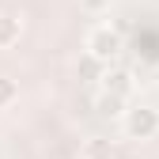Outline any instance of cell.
Returning <instances> with one entry per match:
<instances>
[{
  "label": "cell",
  "mask_w": 159,
  "mask_h": 159,
  "mask_svg": "<svg viewBox=\"0 0 159 159\" xmlns=\"http://www.w3.org/2000/svg\"><path fill=\"white\" fill-rule=\"evenodd\" d=\"M84 49H87L91 61H98V65H114L117 57L125 53V38H121V30H117V27L98 23V27H91V30H87Z\"/></svg>",
  "instance_id": "cell-1"
},
{
  "label": "cell",
  "mask_w": 159,
  "mask_h": 159,
  "mask_svg": "<svg viewBox=\"0 0 159 159\" xmlns=\"http://www.w3.org/2000/svg\"><path fill=\"white\" fill-rule=\"evenodd\" d=\"M121 133L129 140H155L159 136V110L148 106V102H136V106H125L121 114Z\"/></svg>",
  "instance_id": "cell-2"
},
{
  "label": "cell",
  "mask_w": 159,
  "mask_h": 159,
  "mask_svg": "<svg viewBox=\"0 0 159 159\" xmlns=\"http://www.w3.org/2000/svg\"><path fill=\"white\" fill-rule=\"evenodd\" d=\"M102 91L129 102V95L136 91V80H133V72L125 65H106V72H102Z\"/></svg>",
  "instance_id": "cell-3"
},
{
  "label": "cell",
  "mask_w": 159,
  "mask_h": 159,
  "mask_svg": "<svg viewBox=\"0 0 159 159\" xmlns=\"http://www.w3.org/2000/svg\"><path fill=\"white\" fill-rule=\"evenodd\" d=\"M19 38H23V19H15V15H8V11H0V49L19 46Z\"/></svg>",
  "instance_id": "cell-4"
},
{
  "label": "cell",
  "mask_w": 159,
  "mask_h": 159,
  "mask_svg": "<svg viewBox=\"0 0 159 159\" xmlns=\"http://www.w3.org/2000/svg\"><path fill=\"white\" fill-rule=\"evenodd\" d=\"M95 106H98V114H106V117H121V114H125V98H117V95H106V91H98Z\"/></svg>",
  "instance_id": "cell-5"
},
{
  "label": "cell",
  "mask_w": 159,
  "mask_h": 159,
  "mask_svg": "<svg viewBox=\"0 0 159 159\" xmlns=\"http://www.w3.org/2000/svg\"><path fill=\"white\" fill-rule=\"evenodd\" d=\"M84 155L87 159H110L114 148H110V140H102V136H91V140L84 144Z\"/></svg>",
  "instance_id": "cell-6"
},
{
  "label": "cell",
  "mask_w": 159,
  "mask_h": 159,
  "mask_svg": "<svg viewBox=\"0 0 159 159\" xmlns=\"http://www.w3.org/2000/svg\"><path fill=\"white\" fill-rule=\"evenodd\" d=\"M15 98H19V84H15L11 76H0V110L15 106Z\"/></svg>",
  "instance_id": "cell-7"
},
{
  "label": "cell",
  "mask_w": 159,
  "mask_h": 159,
  "mask_svg": "<svg viewBox=\"0 0 159 159\" xmlns=\"http://www.w3.org/2000/svg\"><path fill=\"white\" fill-rule=\"evenodd\" d=\"M80 8H84V11H95V15H98V11H106V8H110V0H80Z\"/></svg>",
  "instance_id": "cell-8"
}]
</instances>
